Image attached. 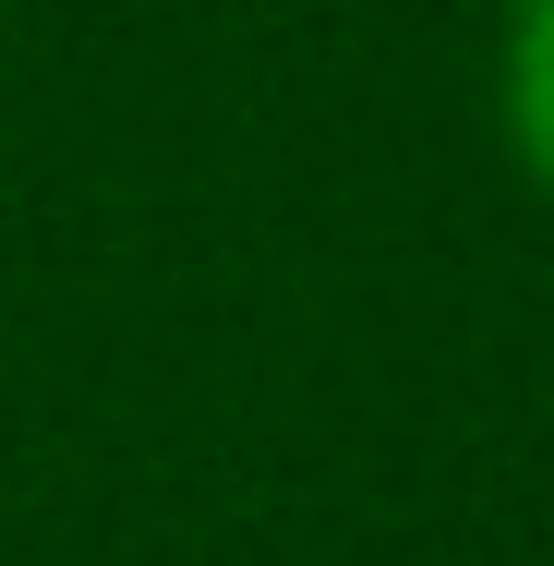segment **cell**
<instances>
[{
  "instance_id": "obj_1",
  "label": "cell",
  "mask_w": 554,
  "mask_h": 566,
  "mask_svg": "<svg viewBox=\"0 0 554 566\" xmlns=\"http://www.w3.org/2000/svg\"><path fill=\"white\" fill-rule=\"evenodd\" d=\"M506 109H519V157L554 181V0L519 12V61H506Z\"/></svg>"
}]
</instances>
